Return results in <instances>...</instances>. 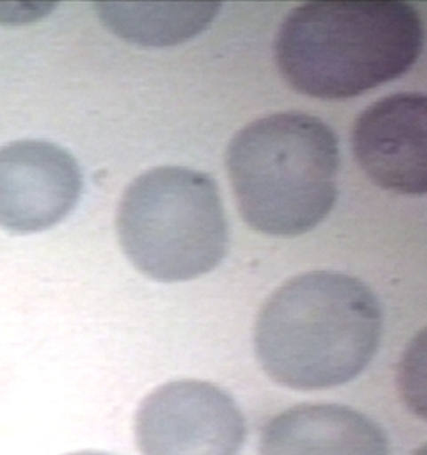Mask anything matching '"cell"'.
<instances>
[{"instance_id":"8992f818","label":"cell","mask_w":427,"mask_h":455,"mask_svg":"<svg viewBox=\"0 0 427 455\" xmlns=\"http://www.w3.org/2000/svg\"><path fill=\"white\" fill-rule=\"evenodd\" d=\"M81 193V167L65 148L42 140L0 148V228L45 231L73 212Z\"/></svg>"},{"instance_id":"52a82bcc","label":"cell","mask_w":427,"mask_h":455,"mask_svg":"<svg viewBox=\"0 0 427 455\" xmlns=\"http://www.w3.org/2000/svg\"><path fill=\"white\" fill-rule=\"evenodd\" d=\"M427 100L395 93L368 106L354 124L355 159L368 179L397 195L427 191Z\"/></svg>"},{"instance_id":"30bf717a","label":"cell","mask_w":427,"mask_h":455,"mask_svg":"<svg viewBox=\"0 0 427 455\" xmlns=\"http://www.w3.org/2000/svg\"><path fill=\"white\" fill-rule=\"evenodd\" d=\"M67 455H111L106 452H98V451H82V452H74V454Z\"/></svg>"},{"instance_id":"9c48e42d","label":"cell","mask_w":427,"mask_h":455,"mask_svg":"<svg viewBox=\"0 0 427 455\" xmlns=\"http://www.w3.org/2000/svg\"><path fill=\"white\" fill-rule=\"evenodd\" d=\"M219 2H99L98 13L111 31L141 47H169L205 31Z\"/></svg>"},{"instance_id":"3957f363","label":"cell","mask_w":427,"mask_h":455,"mask_svg":"<svg viewBox=\"0 0 427 455\" xmlns=\"http://www.w3.org/2000/svg\"><path fill=\"white\" fill-rule=\"evenodd\" d=\"M226 167L245 223L271 236L314 229L338 197V137L309 114L245 125L227 147Z\"/></svg>"},{"instance_id":"7a4b0ae2","label":"cell","mask_w":427,"mask_h":455,"mask_svg":"<svg viewBox=\"0 0 427 455\" xmlns=\"http://www.w3.org/2000/svg\"><path fill=\"white\" fill-rule=\"evenodd\" d=\"M423 44V18L408 2L315 0L285 18L275 61L299 93L347 100L399 79Z\"/></svg>"},{"instance_id":"ba28073f","label":"cell","mask_w":427,"mask_h":455,"mask_svg":"<svg viewBox=\"0 0 427 455\" xmlns=\"http://www.w3.org/2000/svg\"><path fill=\"white\" fill-rule=\"evenodd\" d=\"M258 455H389L386 433L351 407L299 404L266 423Z\"/></svg>"},{"instance_id":"277c9868","label":"cell","mask_w":427,"mask_h":455,"mask_svg":"<svg viewBox=\"0 0 427 455\" xmlns=\"http://www.w3.org/2000/svg\"><path fill=\"white\" fill-rule=\"evenodd\" d=\"M115 227L133 267L161 283L203 276L229 249L217 181L177 165L155 167L133 180L122 196Z\"/></svg>"},{"instance_id":"5b68a950","label":"cell","mask_w":427,"mask_h":455,"mask_svg":"<svg viewBox=\"0 0 427 455\" xmlns=\"http://www.w3.org/2000/svg\"><path fill=\"white\" fill-rule=\"evenodd\" d=\"M247 436L241 407L213 383L177 380L143 399L135 438L143 455H239Z\"/></svg>"},{"instance_id":"6da1fadb","label":"cell","mask_w":427,"mask_h":455,"mask_svg":"<svg viewBox=\"0 0 427 455\" xmlns=\"http://www.w3.org/2000/svg\"><path fill=\"white\" fill-rule=\"evenodd\" d=\"M383 333L378 299L357 277L311 271L275 291L259 311L255 350L274 382L327 390L368 367Z\"/></svg>"}]
</instances>
